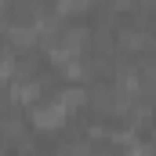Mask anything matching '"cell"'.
Wrapping results in <instances>:
<instances>
[{
  "mask_svg": "<svg viewBox=\"0 0 156 156\" xmlns=\"http://www.w3.org/2000/svg\"><path fill=\"white\" fill-rule=\"evenodd\" d=\"M153 40L145 37V33H138V29H123L120 33V47L123 51H142V47H149Z\"/></svg>",
  "mask_w": 156,
  "mask_h": 156,
  "instance_id": "1",
  "label": "cell"
}]
</instances>
